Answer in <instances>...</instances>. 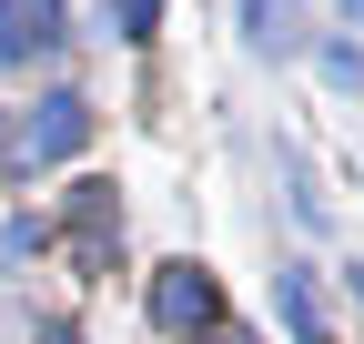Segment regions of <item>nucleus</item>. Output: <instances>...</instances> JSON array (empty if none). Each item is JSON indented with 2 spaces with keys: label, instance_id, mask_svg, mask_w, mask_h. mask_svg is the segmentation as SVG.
<instances>
[{
  "label": "nucleus",
  "instance_id": "f257e3e1",
  "mask_svg": "<svg viewBox=\"0 0 364 344\" xmlns=\"http://www.w3.org/2000/svg\"><path fill=\"white\" fill-rule=\"evenodd\" d=\"M81 142H91V102L81 92H51V102L21 122V162H71Z\"/></svg>",
  "mask_w": 364,
  "mask_h": 344
},
{
  "label": "nucleus",
  "instance_id": "f03ea898",
  "mask_svg": "<svg viewBox=\"0 0 364 344\" xmlns=\"http://www.w3.org/2000/svg\"><path fill=\"white\" fill-rule=\"evenodd\" d=\"M152 324L162 334H203L213 324V274L203 264H162L152 274Z\"/></svg>",
  "mask_w": 364,
  "mask_h": 344
},
{
  "label": "nucleus",
  "instance_id": "7ed1b4c3",
  "mask_svg": "<svg viewBox=\"0 0 364 344\" xmlns=\"http://www.w3.org/2000/svg\"><path fill=\"white\" fill-rule=\"evenodd\" d=\"M112 233H122L112 183H81V193H71V264H81V274H112Z\"/></svg>",
  "mask_w": 364,
  "mask_h": 344
},
{
  "label": "nucleus",
  "instance_id": "20e7f679",
  "mask_svg": "<svg viewBox=\"0 0 364 344\" xmlns=\"http://www.w3.org/2000/svg\"><path fill=\"white\" fill-rule=\"evenodd\" d=\"M273 294H284V324H294V344H324V294H314V274H273Z\"/></svg>",
  "mask_w": 364,
  "mask_h": 344
},
{
  "label": "nucleus",
  "instance_id": "39448f33",
  "mask_svg": "<svg viewBox=\"0 0 364 344\" xmlns=\"http://www.w3.org/2000/svg\"><path fill=\"white\" fill-rule=\"evenodd\" d=\"M243 31L263 41V51H294L304 41V0H243Z\"/></svg>",
  "mask_w": 364,
  "mask_h": 344
},
{
  "label": "nucleus",
  "instance_id": "423d86ee",
  "mask_svg": "<svg viewBox=\"0 0 364 344\" xmlns=\"http://www.w3.org/2000/svg\"><path fill=\"white\" fill-rule=\"evenodd\" d=\"M21 51H41V31H31L21 0H0V61H21Z\"/></svg>",
  "mask_w": 364,
  "mask_h": 344
},
{
  "label": "nucleus",
  "instance_id": "0eeeda50",
  "mask_svg": "<svg viewBox=\"0 0 364 344\" xmlns=\"http://www.w3.org/2000/svg\"><path fill=\"white\" fill-rule=\"evenodd\" d=\"M112 21H122V41H152V21H162V0H112Z\"/></svg>",
  "mask_w": 364,
  "mask_h": 344
},
{
  "label": "nucleus",
  "instance_id": "6e6552de",
  "mask_svg": "<svg viewBox=\"0 0 364 344\" xmlns=\"http://www.w3.org/2000/svg\"><path fill=\"white\" fill-rule=\"evenodd\" d=\"M182 344H253V334H182Z\"/></svg>",
  "mask_w": 364,
  "mask_h": 344
},
{
  "label": "nucleus",
  "instance_id": "1a4fd4ad",
  "mask_svg": "<svg viewBox=\"0 0 364 344\" xmlns=\"http://www.w3.org/2000/svg\"><path fill=\"white\" fill-rule=\"evenodd\" d=\"M334 11H344V21H364V0H334Z\"/></svg>",
  "mask_w": 364,
  "mask_h": 344
}]
</instances>
